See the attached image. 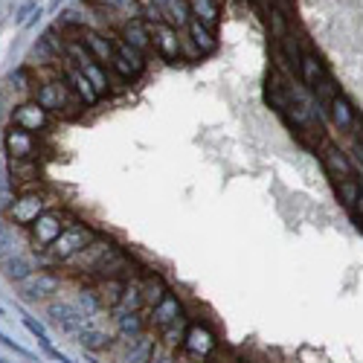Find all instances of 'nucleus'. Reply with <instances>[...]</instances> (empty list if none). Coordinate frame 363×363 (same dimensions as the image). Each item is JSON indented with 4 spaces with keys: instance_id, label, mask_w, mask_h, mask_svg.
I'll list each match as a JSON object with an SVG mask.
<instances>
[{
    "instance_id": "1",
    "label": "nucleus",
    "mask_w": 363,
    "mask_h": 363,
    "mask_svg": "<svg viewBox=\"0 0 363 363\" xmlns=\"http://www.w3.org/2000/svg\"><path fill=\"white\" fill-rule=\"evenodd\" d=\"M35 102L44 108V111H50V113H61V116H76L85 102L79 99V93L70 87L67 79L61 76H53V79H47L35 87Z\"/></svg>"
},
{
    "instance_id": "2",
    "label": "nucleus",
    "mask_w": 363,
    "mask_h": 363,
    "mask_svg": "<svg viewBox=\"0 0 363 363\" xmlns=\"http://www.w3.org/2000/svg\"><path fill=\"white\" fill-rule=\"evenodd\" d=\"M96 241V233L85 224H70L50 247H47V253H50L53 262H70V259H76L87 245H93Z\"/></svg>"
},
{
    "instance_id": "3",
    "label": "nucleus",
    "mask_w": 363,
    "mask_h": 363,
    "mask_svg": "<svg viewBox=\"0 0 363 363\" xmlns=\"http://www.w3.org/2000/svg\"><path fill=\"white\" fill-rule=\"evenodd\" d=\"M50 207H53V201L47 198L41 189L38 192H20V195L12 201V207H9V218L20 227H32Z\"/></svg>"
},
{
    "instance_id": "4",
    "label": "nucleus",
    "mask_w": 363,
    "mask_h": 363,
    "mask_svg": "<svg viewBox=\"0 0 363 363\" xmlns=\"http://www.w3.org/2000/svg\"><path fill=\"white\" fill-rule=\"evenodd\" d=\"M70 227V221H67V215L64 212H59V209H47L38 221L30 227V235H32V245H35V250H47L53 245V241L64 233Z\"/></svg>"
},
{
    "instance_id": "5",
    "label": "nucleus",
    "mask_w": 363,
    "mask_h": 363,
    "mask_svg": "<svg viewBox=\"0 0 363 363\" xmlns=\"http://www.w3.org/2000/svg\"><path fill=\"white\" fill-rule=\"evenodd\" d=\"M12 125L30 131V134H38V131H44L47 125H50V111H44L35 99L20 102V105L12 111Z\"/></svg>"
},
{
    "instance_id": "6",
    "label": "nucleus",
    "mask_w": 363,
    "mask_h": 363,
    "mask_svg": "<svg viewBox=\"0 0 363 363\" xmlns=\"http://www.w3.org/2000/svg\"><path fill=\"white\" fill-rule=\"evenodd\" d=\"M50 317L67 334H79L82 328L90 326V314H85L79 305H73V302H53L50 305Z\"/></svg>"
},
{
    "instance_id": "7",
    "label": "nucleus",
    "mask_w": 363,
    "mask_h": 363,
    "mask_svg": "<svg viewBox=\"0 0 363 363\" xmlns=\"http://www.w3.org/2000/svg\"><path fill=\"white\" fill-rule=\"evenodd\" d=\"M320 160H323L326 175H328L334 183L355 178V166H352L349 154H346V152H340L337 145H320Z\"/></svg>"
},
{
    "instance_id": "8",
    "label": "nucleus",
    "mask_w": 363,
    "mask_h": 363,
    "mask_svg": "<svg viewBox=\"0 0 363 363\" xmlns=\"http://www.w3.org/2000/svg\"><path fill=\"white\" fill-rule=\"evenodd\" d=\"M152 30V41L157 47V53L166 59V61H175L180 59V32L166 20H157V23H149Z\"/></svg>"
},
{
    "instance_id": "9",
    "label": "nucleus",
    "mask_w": 363,
    "mask_h": 363,
    "mask_svg": "<svg viewBox=\"0 0 363 363\" xmlns=\"http://www.w3.org/2000/svg\"><path fill=\"white\" fill-rule=\"evenodd\" d=\"M4 142H6L9 157H15V160H38V137L35 134L12 125L6 131V137H4Z\"/></svg>"
},
{
    "instance_id": "10",
    "label": "nucleus",
    "mask_w": 363,
    "mask_h": 363,
    "mask_svg": "<svg viewBox=\"0 0 363 363\" xmlns=\"http://www.w3.org/2000/svg\"><path fill=\"white\" fill-rule=\"evenodd\" d=\"M116 247L111 245L108 238H96L93 245H87L76 259H70V264H76L79 271H87V273H96V268H99V264L113 253Z\"/></svg>"
},
{
    "instance_id": "11",
    "label": "nucleus",
    "mask_w": 363,
    "mask_h": 363,
    "mask_svg": "<svg viewBox=\"0 0 363 363\" xmlns=\"http://www.w3.org/2000/svg\"><path fill=\"white\" fill-rule=\"evenodd\" d=\"M183 346H186V352L189 355H195V357H209L212 352H215V334L207 328V326H201V323H195V326H189L186 328V340H183Z\"/></svg>"
},
{
    "instance_id": "12",
    "label": "nucleus",
    "mask_w": 363,
    "mask_h": 363,
    "mask_svg": "<svg viewBox=\"0 0 363 363\" xmlns=\"http://www.w3.org/2000/svg\"><path fill=\"white\" fill-rule=\"evenodd\" d=\"M82 44L90 50V56L99 61L102 67H111L113 64V59H116V53H113V41H108L105 35H99V32H93V30H85V35H82Z\"/></svg>"
},
{
    "instance_id": "13",
    "label": "nucleus",
    "mask_w": 363,
    "mask_h": 363,
    "mask_svg": "<svg viewBox=\"0 0 363 363\" xmlns=\"http://www.w3.org/2000/svg\"><path fill=\"white\" fill-rule=\"evenodd\" d=\"M64 61V73H67V82H70V87L79 93V99L85 102V105H93L96 99H99V93H96V87L90 85V79L85 76V73L76 67V64H70L67 59H61Z\"/></svg>"
},
{
    "instance_id": "14",
    "label": "nucleus",
    "mask_w": 363,
    "mask_h": 363,
    "mask_svg": "<svg viewBox=\"0 0 363 363\" xmlns=\"http://www.w3.org/2000/svg\"><path fill=\"white\" fill-rule=\"evenodd\" d=\"M300 76H302L305 87H311V90L328 76V73H326V64L320 61V56H317V53L305 50V53L300 56Z\"/></svg>"
},
{
    "instance_id": "15",
    "label": "nucleus",
    "mask_w": 363,
    "mask_h": 363,
    "mask_svg": "<svg viewBox=\"0 0 363 363\" xmlns=\"http://www.w3.org/2000/svg\"><path fill=\"white\" fill-rule=\"evenodd\" d=\"M20 288H23V294H27L30 300H44V297H50V294L59 290V279L50 276V273H32V276H27L20 282Z\"/></svg>"
},
{
    "instance_id": "16",
    "label": "nucleus",
    "mask_w": 363,
    "mask_h": 363,
    "mask_svg": "<svg viewBox=\"0 0 363 363\" xmlns=\"http://www.w3.org/2000/svg\"><path fill=\"white\" fill-rule=\"evenodd\" d=\"M180 317H183V305L172 294H168L157 308H152V326H157V328H168L172 323H178Z\"/></svg>"
},
{
    "instance_id": "17",
    "label": "nucleus",
    "mask_w": 363,
    "mask_h": 363,
    "mask_svg": "<svg viewBox=\"0 0 363 363\" xmlns=\"http://www.w3.org/2000/svg\"><path fill=\"white\" fill-rule=\"evenodd\" d=\"M123 41H125L128 47H134V50L145 53V50L152 47V30H149V23H142L140 18L128 20L125 27H123Z\"/></svg>"
},
{
    "instance_id": "18",
    "label": "nucleus",
    "mask_w": 363,
    "mask_h": 363,
    "mask_svg": "<svg viewBox=\"0 0 363 363\" xmlns=\"http://www.w3.org/2000/svg\"><path fill=\"white\" fill-rule=\"evenodd\" d=\"M140 288H142V305H145V308H157V305L168 297V288H166L163 276H157V273L142 276Z\"/></svg>"
},
{
    "instance_id": "19",
    "label": "nucleus",
    "mask_w": 363,
    "mask_h": 363,
    "mask_svg": "<svg viewBox=\"0 0 363 363\" xmlns=\"http://www.w3.org/2000/svg\"><path fill=\"white\" fill-rule=\"evenodd\" d=\"M328 113H331V123L340 128V131H349L355 125V108H352V102L346 99L343 93L334 96V102L328 105Z\"/></svg>"
},
{
    "instance_id": "20",
    "label": "nucleus",
    "mask_w": 363,
    "mask_h": 363,
    "mask_svg": "<svg viewBox=\"0 0 363 363\" xmlns=\"http://www.w3.org/2000/svg\"><path fill=\"white\" fill-rule=\"evenodd\" d=\"M186 27H189V38H192V44H195V50H198V53H212L215 47H218V41H215L212 30H209V27H204L201 20L189 18Z\"/></svg>"
},
{
    "instance_id": "21",
    "label": "nucleus",
    "mask_w": 363,
    "mask_h": 363,
    "mask_svg": "<svg viewBox=\"0 0 363 363\" xmlns=\"http://www.w3.org/2000/svg\"><path fill=\"white\" fill-rule=\"evenodd\" d=\"M152 357H154V337L149 334L134 337L125 355V363H152Z\"/></svg>"
},
{
    "instance_id": "22",
    "label": "nucleus",
    "mask_w": 363,
    "mask_h": 363,
    "mask_svg": "<svg viewBox=\"0 0 363 363\" xmlns=\"http://www.w3.org/2000/svg\"><path fill=\"white\" fill-rule=\"evenodd\" d=\"M125 282L123 279H99V288H96V297H99L102 308H116L119 300H123Z\"/></svg>"
},
{
    "instance_id": "23",
    "label": "nucleus",
    "mask_w": 363,
    "mask_h": 363,
    "mask_svg": "<svg viewBox=\"0 0 363 363\" xmlns=\"http://www.w3.org/2000/svg\"><path fill=\"white\" fill-rule=\"evenodd\" d=\"M218 4L215 0H189V18H195V20H201L204 27H215L218 23Z\"/></svg>"
},
{
    "instance_id": "24",
    "label": "nucleus",
    "mask_w": 363,
    "mask_h": 363,
    "mask_svg": "<svg viewBox=\"0 0 363 363\" xmlns=\"http://www.w3.org/2000/svg\"><path fill=\"white\" fill-rule=\"evenodd\" d=\"M76 340L82 343V349H90V352H102V349L111 346V337H108L102 328H96L93 323L76 334Z\"/></svg>"
},
{
    "instance_id": "25",
    "label": "nucleus",
    "mask_w": 363,
    "mask_h": 363,
    "mask_svg": "<svg viewBox=\"0 0 363 363\" xmlns=\"http://www.w3.org/2000/svg\"><path fill=\"white\" fill-rule=\"evenodd\" d=\"M140 305H142V288H140V282L125 285L123 300H119L116 311H119V314H137V311H140Z\"/></svg>"
},
{
    "instance_id": "26",
    "label": "nucleus",
    "mask_w": 363,
    "mask_h": 363,
    "mask_svg": "<svg viewBox=\"0 0 363 363\" xmlns=\"http://www.w3.org/2000/svg\"><path fill=\"white\" fill-rule=\"evenodd\" d=\"M113 53H116L119 59H123V61H125V64L134 70V76H137V73L145 67V61H142V53H140V50H134V47H128L123 38H116V41H113Z\"/></svg>"
},
{
    "instance_id": "27",
    "label": "nucleus",
    "mask_w": 363,
    "mask_h": 363,
    "mask_svg": "<svg viewBox=\"0 0 363 363\" xmlns=\"http://www.w3.org/2000/svg\"><path fill=\"white\" fill-rule=\"evenodd\" d=\"M0 268H4V273H6L9 279H15V282H23L27 276H32L30 264L23 262V259H18V256H6V259H0Z\"/></svg>"
},
{
    "instance_id": "28",
    "label": "nucleus",
    "mask_w": 363,
    "mask_h": 363,
    "mask_svg": "<svg viewBox=\"0 0 363 363\" xmlns=\"http://www.w3.org/2000/svg\"><path fill=\"white\" fill-rule=\"evenodd\" d=\"M360 195H363V186H360L355 178L337 183V198H340V204H343V207L355 209V204H357V198H360Z\"/></svg>"
},
{
    "instance_id": "29",
    "label": "nucleus",
    "mask_w": 363,
    "mask_h": 363,
    "mask_svg": "<svg viewBox=\"0 0 363 363\" xmlns=\"http://www.w3.org/2000/svg\"><path fill=\"white\" fill-rule=\"evenodd\" d=\"M116 326H119V331H123L125 337H131V340H134V337H140L142 328H145L140 314H116Z\"/></svg>"
},
{
    "instance_id": "30",
    "label": "nucleus",
    "mask_w": 363,
    "mask_h": 363,
    "mask_svg": "<svg viewBox=\"0 0 363 363\" xmlns=\"http://www.w3.org/2000/svg\"><path fill=\"white\" fill-rule=\"evenodd\" d=\"M186 317H180L178 323H172L168 328H163V343L168 346V349H175V346H180L183 340H186Z\"/></svg>"
},
{
    "instance_id": "31",
    "label": "nucleus",
    "mask_w": 363,
    "mask_h": 363,
    "mask_svg": "<svg viewBox=\"0 0 363 363\" xmlns=\"http://www.w3.org/2000/svg\"><path fill=\"white\" fill-rule=\"evenodd\" d=\"M314 96H317V102H320V105H326V108H328V105L334 102V96H340V90H337V85L326 76L317 87H314Z\"/></svg>"
},
{
    "instance_id": "32",
    "label": "nucleus",
    "mask_w": 363,
    "mask_h": 363,
    "mask_svg": "<svg viewBox=\"0 0 363 363\" xmlns=\"http://www.w3.org/2000/svg\"><path fill=\"white\" fill-rule=\"evenodd\" d=\"M207 363H245L241 360L233 349H227V346H215V352L207 357Z\"/></svg>"
},
{
    "instance_id": "33",
    "label": "nucleus",
    "mask_w": 363,
    "mask_h": 363,
    "mask_svg": "<svg viewBox=\"0 0 363 363\" xmlns=\"http://www.w3.org/2000/svg\"><path fill=\"white\" fill-rule=\"evenodd\" d=\"M79 305L85 314H93L96 308H102L99 297H96V290H79Z\"/></svg>"
},
{
    "instance_id": "34",
    "label": "nucleus",
    "mask_w": 363,
    "mask_h": 363,
    "mask_svg": "<svg viewBox=\"0 0 363 363\" xmlns=\"http://www.w3.org/2000/svg\"><path fill=\"white\" fill-rule=\"evenodd\" d=\"M23 326H27V328H30V331L38 337L44 349H50V337H47V331H44V326H41V323H35L32 317H23Z\"/></svg>"
},
{
    "instance_id": "35",
    "label": "nucleus",
    "mask_w": 363,
    "mask_h": 363,
    "mask_svg": "<svg viewBox=\"0 0 363 363\" xmlns=\"http://www.w3.org/2000/svg\"><path fill=\"white\" fill-rule=\"evenodd\" d=\"M32 15H38V6H35V4H23V6L18 9V15H15V23L27 27V23L32 20Z\"/></svg>"
},
{
    "instance_id": "36",
    "label": "nucleus",
    "mask_w": 363,
    "mask_h": 363,
    "mask_svg": "<svg viewBox=\"0 0 363 363\" xmlns=\"http://www.w3.org/2000/svg\"><path fill=\"white\" fill-rule=\"evenodd\" d=\"M271 23H273V35H276V41H282L285 38V20H282V12L279 9H271Z\"/></svg>"
},
{
    "instance_id": "37",
    "label": "nucleus",
    "mask_w": 363,
    "mask_h": 363,
    "mask_svg": "<svg viewBox=\"0 0 363 363\" xmlns=\"http://www.w3.org/2000/svg\"><path fill=\"white\" fill-rule=\"evenodd\" d=\"M0 343H4V346H9V349H15V352H18V355H23V357H30V352L23 349V346H18L15 340H9V337H6L4 331H0Z\"/></svg>"
},
{
    "instance_id": "38",
    "label": "nucleus",
    "mask_w": 363,
    "mask_h": 363,
    "mask_svg": "<svg viewBox=\"0 0 363 363\" xmlns=\"http://www.w3.org/2000/svg\"><path fill=\"white\" fill-rule=\"evenodd\" d=\"M152 363H175V360L168 357V355H154V357H152Z\"/></svg>"
},
{
    "instance_id": "39",
    "label": "nucleus",
    "mask_w": 363,
    "mask_h": 363,
    "mask_svg": "<svg viewBox=\"0 0 363 363\" xmlns=\"http://www.w3.org/2000/svg\"><path fill=\"white\" fill-rule=\"evenodd\" d=\"M352 212H357V215H363V195L357 198V204H355V209H352Z\"/></svg>"
},
{
    "instance_id": "40",
    "label": "nucleus",
    "mask_w": 363,
    "mask_h": 363,
    "mask_svg": "<svg viewBox=\"0 0 363 363\" xmlns=\"http://www.w3.org/2000/svg\"><path fill=\"white\" fill-rule=\"evenodd\" d=\"M360 152H363V142H360Z\"/></svg>"
},
{
    "instance_id": "41",
    "label": "nucleus",
    "mask_w": 363,
    "mask_h": 363,
    "mask_svg": "<svg viewBox=\"0 0 363 363\" xmlns=\"http://www.w3.org/2000/svg\"><path fill=\"white\" fill-rule=\"evenodd\" d=\"M360 186H363V183H360Z\"/></svg>"
}]
</instances>
